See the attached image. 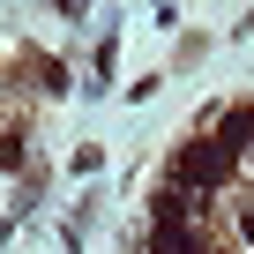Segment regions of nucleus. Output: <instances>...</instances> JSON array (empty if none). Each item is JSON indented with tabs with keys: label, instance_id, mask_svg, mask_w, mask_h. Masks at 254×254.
I'll return each mask as SVG.
<instances>
[{
	"label": "nucleus",
	"instance_id": "2",
	"mask_svg": "<svg viewBox=\"0 0 254 254\" xmlns=\"http://www.w3.org/2000/svg\"><path fill=\"white\" fill-rule=\"evenodd\" d=\"M0 239H8V224H0Z\"/></svg>",
	"mask_w": 254,
	"mask_h": 254
},
{
	"label": "nucleus",
	"instance_id": "1",
	"mask_svg": "<svg viewBox=\"0 0 254 254\" xmlns=\"http://www.w3.org/2000/svg\"><path fill=\"white\" fill-rule=\"evenodd\" d=\"M224 157H232V150L202 135V142H187V150H180V180H202V187H217V180H224Z\"/></svg>",
	"mask_w": 254,
	"mask_h": 254
}]
</instances>
